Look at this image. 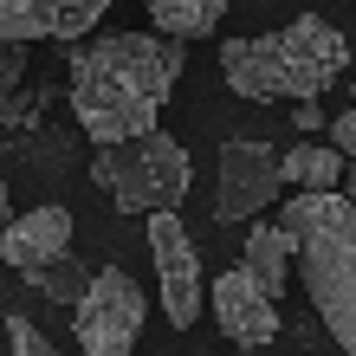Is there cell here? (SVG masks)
I'll return each instance as SVG.
<instances>
[{"instance_id": "obj_1", "label": "cell", "mask_w": 356, "mask_h": 356, "mask_svg": "<svg viewBox=\"0 0 356 356\" xmlns=\"http://www.w3.org/2000/svg\"><path fill=\"white\" fill-rule=\"evenodd\" d=\"M188 65V39L169 33H104L78 39L72 52V111L97 143H130L162 123V104L175 97V78Z\"/></svg>"}, {"instance_id": "obj_2", "label": "cell", "mask_w": 356, "mask_h": 356, "mask_svg": "<svg viewBox=\"0 0 356 356\" xmlns=\"http://www.w3.org/2000/svg\"><path fill=\"white\" fill-rule=\"evenodd\" d=\"M279 227L298 246V285L343 356H356V201L343 188H291Z\"/></svg>"}, {"instance_id": "obj_3", "label": "cell", "mask_w": 356, "mask_h": 356, "mask_svg": "<svg viewBox=\"0 0 356 356\" xmlns=\"http://www.w3.org/2000/svg\"><path fill=\"white\" fill-rule=\"evenodd\" d=\"M91 181L117 214H175L188 201V149L169 130H143L130 143H104L91 156Z\"/></svg>"}, {"instance_id": "obj_4", "label": "cell", "mask_w": 356, "mask_h": 356, "mask_svg": "<svg viewBox=\"0 0 356 356\" xmlns=\"http://www.w3.org/2000/svg\"><path fill=\"white\" fill-rule=\"evenodd\" d=\"M143 318H149V298H143V285L130 279V272H123V266L97 272L91 291L72 305V337H78V356H136Z\"/></svg>"}, {"instance_id": "obj_5", "label": "cell", "mask_w": 356, "mask_h": 356, "mask_svg": "<svg viewBox=\"0 0 356 356\" xmlns=\"http://www.w3.org/2000/svg\"><path fill=\"white\" fill-rule=\"evenodd\" d=\"M279 195H285V156L266 149V143H253V136H227L220 162H214V220L220 227L253 220Z\"/></svg>"}, {"instance_id": "obj_6", "label": "cell", "mask_w": 356, "mask_h": 356, "mask_svg": "<svg viewBox=\"0 0 356 356\" xmlns=\"http://www.w3.org/2000/svg\"><path fill=\"white\" fill-rule=\"evenodd\" d=\"M279 39V78H285V97H324L330 85H350V39L318 13H298L291 26L272 33Z\"/></svg>"}, {"instance_id": "obj_7", "label": "cell", "mask_w": 356, "mask_h": 356, "mask_svg": "<svg viewBox=\"0 0 356 356\" xmlns=\"http://www.w3.org/2000/svg\"><path fill=\"white\" fill-rule=\"evenodd\" d=\"M149 259H156V279H162V318L175 330H195L201 318V253H195V234L175 220V214H149Z\"/></svg>"}, {"instance_id": "obj_8", "label": "cell", "mask_w": 356, "mask_h": 356, "mask_svg": "<svg viewBox=\"0 0 356 356\" xmlns=\"http://www.w3.org/2000/svg\"><path fill=\"white\" fill-rule=\"evenodd\" d=\"M214 324H220V337H234L240 350H266V343H279V330H285L279 298H272L246 266L214 279Z\"/></svg>"}, {"instance_id": "obj_9", "label": "cell", "mask_w": 356, "mask_h": 356, "mask_svg": "<svg viewBox=\"0 0 356 356\" xmlns=\"http://www.w3.org/2000/svg\"><path fill=\"white\" fill-rule=\"evenodd\" d=\"M111 13V0H0V33L7 39H85L97 19Z\"/></svg>"}, {"instance_id": "obj_10", "label": "cell", "mask_w": 356, "mask_h": 356, "mask_svg": "<svg viewBox=\"0 0 356 356\" xmlns=\"http://www.w3.org/2000/svg\"><path fill=\"white\" fill-rule=\"evenodd\" d=\"M58 253H72V214L65 207H26V214H13L0 227V266H13V272H33Z\"/></svg>"}, {"instance_id": "obj_11", "label": "cell", "mask_w": 356, "mask_h": 356, "mask_svg": "<svg viewBox=\"0 0 356 356\" xmlns=\"http://www.w3.org/2000/svg\"><path fill=\"white\" fill-rule=\"evenodd\" d=\"M220 78L234 85L246 104H272L285 97V78H279V39L259 33V39H227L220 46Z\"/></svg>"}, {"instance_id": "obj_12", "label": "cell", "mask_w": 356, "mask_h": 356, "mask_svg": "<svg viewBox=\"0 0 356 356\" xmlns=\"http://www.w3.org/2000/svg\"><path fill=\"white\" fill-rule=\"evenodd\" d=\"M240 266L253 272V279L272 291V298H285V279H291V266H298V246H291V234L285 227H253L246 234V253H240Z\"/></svg>"}, {"instance_id": "obj_13", "label": "cell", "mask_w": 356, "mask_h": 356, "mask_svg": "<svg viewBox=\"0 0 356 356\" xmlns=\"http://www.w3.org/2000/svg\"><path fill=\"white\" fill-rule=\"evenodd\" d=\"M343 169H350V156L337 143L305 136V143L285 149V188H343Z\"/></svg>"}, {"instance_id": "obj_14", "label": "cell", "mask_w": 356, "mask_h": 356, "mask_svg": "<svg viewBox=\"0 0 356 356\" xmlns=\"http://www.w3.org/2000/svg\"><path fill=\"white\" fill-rule=\"evenodd\" d=\"M149 19L169 39H214V26L227 19V0H149Z\"/></svg>"}, {"instance_id": "obj_15", "label": "cell", "mask_w": 356, "mask_h": 356, "mask_svg": "<svg viewBox=\"0 0 356 356\" xmlns=\"http://www.w3.org/2000/svg\"><path fill=\"white\" fill-rule=\"evenodd\" d=\"M19 279H26L39 298H52V305H78V298L91 291V279H97V272H91V266H78L72 253H58V259H46V266L19 272Z\"/></svg>"}, {"instance_id": "obj_16", "label": "cell", "mask_w": 356, "mask_h": 356, "mask_svg": "<svg viewBox=\"0 0 356 356\" xmlns=\"http://www.w3.org/2000/svg\"><path fill=\"white\" fill-rule=\"evenodd\" d=\"M52 97H58L52 85H39V91H13L7 104H0V136H7V130H33V123H39V111H46Z\"/></svg>"}, {"instance_id": "obj_17", "label": "cell", "mask_w": 356, "mask_h": 356, "mask_svg": "<svg viewBox=\"0 0 356 356\" xmlns=\"http://www.w3.org/2000/svg\"><path fill=\"white\" fill-rule=\"evenodd\" d=\"M7 356H65V350H58L26 311H13V318H7Z\"/></svg>"}, {"instance_id": "obj_18", "label": "cell", "mask_w": 356, "mask_h": 356, "mask_svg": "<svg viewBox=\"0 0 356 356\" xmlns=\"http://www.w3.org/2000/svg\"><path fill=\"white\" fill-rule=\"evenodd\" d=\"M19 85H26V39H7V33H0V104H7Z\"/></svg>"}, {"instance_id": "obj_19", "label": "cell", "mask_w": 356, "mask_h": 356, "mask_svg": "<svg viewBox=\"0 0 356 356\" xmlns=\"http://www.w3.org/2000/svg\"><path fill=\"white\" fill-rule=\"evenodd\" d=\"M291 130H305V136H318V130H330V117H324V104H318V97H298V104H291Z\"/></svg>"}, {"instance_id": "obj_20", "label": "cell", "mask_w": 356, "mask_h": 356, "mask_svg": "<svg viewBox=\"0 0 356 356\" xmlns=\"http://www.w3.org/2000/svg\"><path fill=\"white\" fill-rule=\"evenodd\" d=\"M330 143H337L343 156H356V104H350V111H343L337 123H330Z\"/></svg>"}, {"instance_id": "obj_21", "label": "cell", "mask_w": 356, "mask_h": 356, "mask_svg": "<svg viewBox=\"0 0 356 356\" xmlns=\"http://www.w3.org/2000/svg\"><path fill=\"white\" fill-rule=\"evenodd\" d=\"M343 195L356 201V156H350V169H343Z\"/></svg>"}, {"instance_id": "obj_22", "label": "cell", "mask_w": 356, "mask_h": 356, "mask_svg": "<svg viewBox=\"0 0 356 356\" xmlns=\"http://www.w3.org/2000/svg\"><path fill=\"white\" fill-rule=\"evenodd\" d=\"M7 220H13V214H7V181H0V227H7Z\"/></svg>"}, {"instance_id": "obj_23", "label": "cell", "mask_w": 356, "mask_h": 356, "mask_svg": "<svg viewBox=\"0 0 356 356\" xmlns=\"http://www.w3.org/2000/svg\"><path fill=\"white\" fill-rule=\"evenodd\" d=\"M350 97H356V78H350Z\"/></svg>"}]
</instances>
